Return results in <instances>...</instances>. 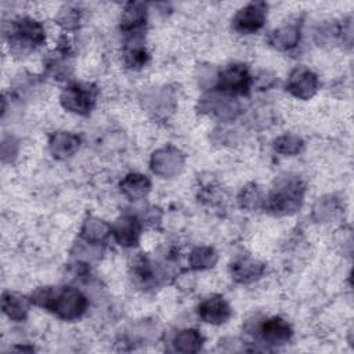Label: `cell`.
Masks as SVG:
<instances>
[{"label":"cell","mask_w":354,"mask_h":354,"mask_svg":"<svg viewBox=\"0 0 354 354\" xmlns=\"http://www.w3.org/2000/svg\"><path fill=\"white\" fill-rule=\"evenodd\" d=\"M124 62L130 69H140L148 61V53L140 39H130L124 48Z\"/></svg>","instance_id":"cell-21"},{"label":"cell","mask_w":354,"mask_h":354,"mask_svg":"<svg viewBox=\"0 0 354 354\" xmlns=\"http://www.w3.org/2000/svg\"><path fill=\"white\" fill-rule=\"evenodd\" d=\"M115 241L124 248L136 246L141 235V224L134 216H122L111 227Z\"/></svg>","instance_id":"cell-12"},{"label":"cell","mask_w":354,"mask_h":354,"mask_svg":"<svg viewBox=\"0 0 354 354\" xmlns=\"http://www.w3.org/2000/svg\"><path fill=\"white\" fill-rule=\"evenodd\" d=\"M231 307L221 296H210L205 299L198 307V315L202 321L213 325L224 324L231 317Z\"/></svg>","instance_id":"cell-11"},{"label":"cell","mask_w":354,"mask_h":354,"mask_svg":"<svg viewBox=\"0 0 354 354\" xmlns=\"http://www.w3.org/2000/svg\"><path fill=\"white\" fill-rule=\"evenodd\" d=\"M188 261L192 270H207L217 263V253L214 252L213 248L198 246L191 250Z\"/></svg>","instance_id":"cell-22"},{"label":"cell","mask_w":354,"mask_h":354,"mask_svg":"<svg viewBox=\"0 0 354 354\" xmlns=\"http://www.w3.org/2000/svg\"><path fill=\"white\" fill-rule=\"evenodd\" d=\"M252 77L243 64H230L217 75V90L228 95H242L250 88Z\"/></svg>","instance_id":"cell-5"},{"label":"cell","mask_w":354,"mask_h":354,"mask_svg":"<svg viewBox=\"0 0 354 354\" xmlns=\"http://www.w3.org/2000/svg\"><path fill=\"white\" fill-rule=\"evenodd\" d=\"M259 333L267 344H285L292 337V328L281 317H271L259 326Z\"/></svg>","instance_id":"cell-13"},{"label":"cell","mask_w":354,"mask_h":354,"mask_svg":"<svg viewBox=\"0 0 354 354\" xmlns=\"http://www.w3.org/2000/svg\"><path fill=\"white\" fill-rule=\"evenodd\" d=\"M267 18V4L264 1H252L239 8L232 18V26L239 33H254L263 28Z\"/></svg>","instance_id":"cell-6"},{"label":"cell","mask_w":354,"mask_h":354,"mask_svg":"<svg viewBox=\"0 0 354 354\" xmlns=\"http://www.w3.org/2000/svg\"><path fill=\"white\" fill-rule=\"evenodd\" d=\"M184 166V155L174 147H165L152 153L151 169L160 177H174Z\"/></svg>","instance_id":"cell-8"},{"label":"cell","mask_w":354,"mask_h":354,"mask_svg":"<svg viewBox=\"0 0 354 354\" xmlns=\"http://www.w3.org/2000/svg\"><path fill=\"white\" fill-rule=\"evenodd\" d=\"M80 145V138L68 131H57L50 137L48 148L54 158L65 159L72 156Z\"/></svg>","instance_id":"cell-15"},{"label":"cell","mask_w":354,"mask_h":354,"mask_svg":"<svg viewBox=\"0 0 354 354\" xmlns=\"http://www.w3.org/2000/svg\"><path fill=\"white\" fill-rule=\"evenodd\" d=\"M97 88L88 83H75L65 87L61 93V105L73 113L87 115L95 105Z\"/></svg>","instance_id":"cell-4"},{"label":"cell","mask_w":354,"mask_h":354,"mask_svg":"<svg viewBox=\"0 0 354 354\" xmlns=\"http://www.w3.org/2000/svg\"><path fill=\"white\" fill-rule=\"evenodd\" d=\"M147 24V6L144 3H127L120 18V29L130 39H140Z\"/></svg>","instance_id":"cell-10"},{"label":"cell","mask_w":354,"mask_h":354,"mask_svg":"<svg viewBox=\"0 0 354 354\" xmlns=\"http://www.w3.org/2000/svg\"><path fill=\"white\" fill-rule=\"evenodd\" d=\"M10 48L18 54H26L40 47L46 40V32L40 22L29 17H21L11 22L7 32Z\"/></svg>","instance_id":"cell-3"},{"label":"cell","mask_w":354,"mask_h":354,"mask_svg":"<svg viewBox=\"0 0 354 354\" xmlns=\"http://www.w3.org/2000/svg\"><path fill=\"white\" fill-rule=\"evenodd\" d=\"M30 301L15 292H4L1 297V308L4 314L14 321H24L28 317Z\"/></svg>","instance_id":"cell-17"},{"label":"cell","mask_w":354,"mask_h":354,"mask_svg":"<svg viewBox=\"0 0 354 354\" xmlns=\"http://www.w3.org/2000/svg\"><path fill=\"white\" fill-rule=\"evenodd\" d=\"M304 184L297 177H283L271 189L264 207L274 216H286L297 212L303 203Z\"/></svg>","instance_id":"cell-2"},{"label":"cell","mask_w":354,"mask_h":354,"mask_svg":"<svg viewBox=\"0 0 354 354\" xmlns=\"http://www.w3.org/2000/svg\"><path fill=\"white\" fill-rule=\"evenodd\" d=\"M299 40H300V29L295 24H286L277 28L275 30L271 32L268 37V43L279 51H288L296 47Z\"/></svg>","instance_id":"cell-16"},{"label":"cell","mask_w":354,"mask_h":354,"mask_svg":"<svg viewBox=\"0 0 354 354\" xmlns=\"http://www.w3.org/2000/svg\"><path fill=\"white\" fill-rule=\"evenodd\" d=\"M203 344V337L196 329H183L173 340L174 350L178 353H196Z\"/></svg>","instance_id":"cell-19"},{"label":"cell","mask_w":354,"mask_h":354,"mask_svg":"<svg viewBox=\"0 0 354 354\" xmlns=\"http://www.w3.org/2000/svg\"><path fill=\"white\" fill-rule=\"evenodd\" d=\"M317 88L318 77L306 66L295 68L286 80V90L299 100L311 98L317 93Z\"/></svg>","instance_id":"cell-9"},{"label":"cell","mask_w":354,"mask_h":354,"mask_svg":"<svg viewBox=\"0 0 354 354\" xmlns=\"http://www.w3.org/2000/svg\"><path fill=\"white\" fill-rule=\"evenodd\" d=\"M264 264L252 257H239L231 264V275L239 283H249L264 274Z\"/></svg>","instance_id":"cell-14"},{"label":"cell","mask_w":354,"mask_h":354,"mask_svg":"<svg viewBox=\"0 0 354 354\" xmlns=\"http://www.w3.org/2000/svg\"><path fill=\"white\" fill-rule=\"evenodd\" d=\"M340 212V207L337 205V201L332 196L322 198L317 202L314 206V216L317 220L329 221L336 217V214Z\"/></svg>","instance_id":"cell-25"},{"label":"cell","mask_w":354,"mask_h":354,"mask_svg":"<svg viewBox=\"0 0 354 354\" xmlns=\"http://www.w3.org/2000/svg\"><path fill=\"white\" fill-rule=\"evenodd\" d=\"M238 202H239V206L246 210H257L261 206H264V198H263L261 189L253 183L242 188L238 196Z\"/></svg>","instance_id":"cell-23"},{"label":"cell","mask_w":354,"mask_h":354,"mask_svg":"<svg viewBox=\"0 0 354 354\" xmlns=\"http://www.w3.org/2000/svg\"><path fill=\"white\" fill-rule=\"evenodd\" d=\"M120 191L131 201L142 199L151 189V181L140 173H130L120 181Z\"/></svg>","instance_id":"cell-18"},{"label":"cell","mask_w":354,"mask_h":354,"mask_svg":"<svg viewBox=\"0 0 354 354\" xmlns=\"http://www.w3.org/2000/svg\"><path fill=\"white\" fill-rule=\"evenodd\" d=\"M199 109L201 112L213 115L218 119L228 120L236 116V113L239 112V105L232 95H228L217 90L205 95L201 100Z\"/></svg>","instance_id":"cell-7"},{"label":"cell","mask_w":354,"mask_h":354,"mask_svg":"<svg viewBox=\"0 0 354 354\" xmlns=\"http://www.w3.org/2000/svg\"><path fill=\"white\" fill-rule=\"evenodd\" d=\"M109 232H111V227L105 221L95 217H90L83 223L80 235L83 241L100 245V242H102Z\"/></svg>","instance_id":"cell-20"},{"label":"cell","mask_w":354,"mask_h":354,"mask_svg":"<svg viewBox=\"0 0 354 354\" xmlns=\"http://www.w3.org/2000/svg\"><path fill=\"white\" fill-rule=\"evenodd\" d=\"M80 22V12L76 7H65L61 10L59 15H58V24L66 29V30H73L79 26Z\"/></svg>","instance_id":"cell-26"},{"label":"cell","mask_w":354,"mask_h":354,"mask_svg":"<svg viewBox=\"0 0 354 354\" xmlns=\"http://www.w3.org/2000/svg\"><path fill=\"white\" fill-rule=\"evenodd\" d=\"M30 301L39 307L53 311L57 317L65 321H75L80 318L87 308L86 296L71 286L39 288L32 293Z\"/></svg>","instance_id":"cell-1"},{"label":"cell","mask_w":354,"mask_h":354,"mask_svg":"<svg viewBox=\"0 0 354 354\" xmlns=\"http://www.w3.org/2000/svg\"><path fill=\"white\" fill-rule=\"evenodd\" d=\"M303 148V140L295 134H283L274 141V149L282 155H296Z\"/></svg>","instance_id":"cell-24"}]
</instances>
